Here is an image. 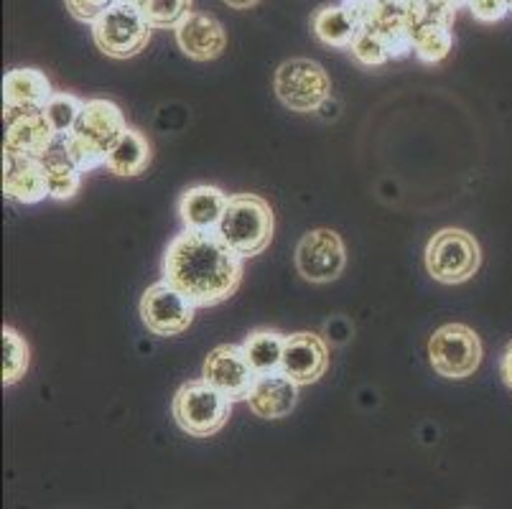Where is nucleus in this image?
Returning <instances> with one entry per match:
<instances>
[{
  "label": "nucleus",
  "instance_id": "obj_2",
  "mask_svg": "<svg viewBox=\"0 0 512 509\" xmlns=\"http://www.w3.org/2000/svg\"><path fill=\"white\" fill-rule=\"evenodd\" d=\"M125 128H128L125 115L115 102L87 100L77 120V128L67 138H59V146H62L64 156L82 174H87V171L105 166L107 151L113 148Z\"/></svg>",
  "mask_w": 512,
  "mask_h": 509
},
{
  "label": "nucleus",
  "instance_id": "obj_33",
  "mask_svg": "<svg viewBox=\"0 0 512 509\" xmlns=\"http://www.w3.org/2000/svg\"><path fill=\"white\" fill-rule=\"evenodd\" d=\"M260 0H225V6H230L232 11H250V8L258 6Z\"/></svg>",
  "mask_w": 512,
  "mask_h": 509
},
{
  "label": "nucleus",
  "instance_id": "obj_30",
  "mask_svg": "<svg viewBox=\"0 0 512 509\" xmlns=\"http://www.w3.org/2000/svg\"><path fill=\"white\" fill-rule=\"evenodd\" d=\"M469 13L479 23H500L510 13V0H467Z\"/></svg>",
  "mask_w": 512,
  "mask_h": 509
},
{
  "label": "nucleus",
  "instance_id": "obj_7",
  "mask_svg": "<svg viewBox=\"0 0 512 509\" xmlns=\"http://www.w3.org/2000/svg\"><path fill=\"white\" fill-rule=\"evenodd\" d=\"M276 95L291 112H316L332 100L327 69L311 59H288L276 69Z\"/></svg>",
  "mask_w": 512,
  "mask_h": 509
},
{
  "label": "nucleus",
  "instance_id": "obj_36",
  "mask_svg": "<svg viewBox=\"0 0 512 509\" xmlns=\"http://www.w3.org/2000/svg\"><path fill=\"white\" fill-rule=\"evenodd\" d=\"M510 13H512V0H510Z\"/></svg>",
  "mask_w": 512,
  "mask_h": 509
},
{
  "label": "nucleus",
  "instance_id": "obj_29",
  "mask_svg": "<svg viewBox=\"0 0 512 509\" xmlns=\"http://www.w3.org/2000/svg\"><path fill=\"white\" fill-rule=\"evenodd\" d=\"M342 6L347 8L360 31H375L377 23L383 21V16L388 13L385 0H342Z\"/></svg>",
  "mask_w": 512,
  "mask_h": 509
},
{
  "label": "nucleus",
  "instance_id": "obj_24",
  "mask_svg": "<svg viewBox=\"0 0 512 509\" xmlns=\"http://www.w3.org/2000/svg\"><path fill=\"white\" fill-rule=\"evenodd\" d=\"M375 31L383 39L390 59H406L408 54H413V26L403 11H395L388 6V13L383 16V21L377 23Z\"/></svg>",
  "mask_w": 512,
  "mask_h": 509
},
{
  "label": "nucleus",
  "instance_id": "obj_15",
  "mask_svg": "<svg viewBox=\"0 0 512 509\" xmlns=\"http://www.w3.org/2000/svg\"><path fill=\"white\" fill-rule=\"evenodd\" d=\"M3 194L16 204H39L49 194L44 158L3 156Z\"/></svg>",
  "mask_w": 512,
  "mask_h": 509
},
{
  "label": "nucleus",
  "instance_id": "obj_13",
  "mask_svg": "<svg viewBox=\"0 0 512 509\" xmlns=\"http://www.w3.org/2000/svg\"><path fill=\"white\" fill-rule=\"evenodd\" d=\"M57 143V133L51 130L49 120L41 110L8 115L3 153L23 158H44Z\"/></svg>",
  "mask_w": 512,
  "mask_h": 509
},
{
  "label": "nucleus",
  "instance_id": "obj_25",
  "mask_svg": "<svg viewBox=\"0 0 512 509\" xmlns=\"http://www.w3.org/2000/svg\"><path fill=\"white\" fill-rule=\"evenodd\" d=\"M3 385H16L31 362V349L21 334L13 326H3Z\"/></svg>",
  "mask_w": 512,
  "mask_h": 509
},
{
  "label": "nucleus",
  "instance_id": "obj_20",
  "mask_svg": "<svg viewBox=\"0 0 512 509\" xmlns=\"http://www.w3.org/2000/svg\"><path fill=\"white\" fill-rule=\"evenodd\" d=\"M248 362L253 364L255 375H273L281 372L283 349H286V334L276 329H255L245 336L240 344Z\"/></svg>",
  "mask_w": 512,
  "mask_h": 509
},
{
  "label": "nucleus",
  "instance_id": "obj_21",
  "mask_svg": "<svg viewBox=\"0 0 512 509\" xmlns=\"http://www.w3.org/2000/svg\"><path fill=\"white\" fill-rule=\"evenodd\" d=\"M311 31H314L321 44L332 46V49H349L355 36L360 34V28L355 26V21H352V16H349L342 3L319 8L311 16Z\"/></svg>",
  "mask_w": 512,
  "mask_h": 509
},
{
  "label": "nucleus",
  "instance_id": "obj_23",
  "mask_svg": "<svg viewBox=\"0 0 512 509\" xmlns=\"http://www.w3.org/2000/svg\"><path fill=\"white\" fill-rule=\"evenodd\" d=\"M451 46H454V34L451 26L444 23H423L413 31V54L423 64L444 62Z\"/></svg>",
  "mask_w": 512,
  "mask_h": 509
},
{
  "label": "nucleus",
  "instance_id": "obj_32",
  "mask_svg": "<svg viewBox=\"0 0 512 509\" xmlns=\"http://www.w3.org/2000/svg\"><path fill=\"white\" fill-rule=\"evenodd\" d=\"M500 372H502V380H505V385L510 387V390H512V342L507 344L505 354H502Z\"/></svg>",
  "mask_w": 512,
  "mask_h": 509
},
{
  "label": "nucleus",
  "instance_id": "obj_3",
  "mask_svg": "<svg viewBox=\"0 0 512 509\" xmlns=\"http://www.w3.org/2000/svg\"><path fill=\"white\" fill-rule=\"evenodd\" d=\"M276 219H273L271 204L258 194H235L230 196L217 235L227 247L245 258H255L265 247L271 245Z\"/></svg>",
  "mask_w": 512,
  "mask_h": 509
},
{
  "label": "nucleus",
  "instance_id": "obj_1",
  "mask_svg": "<svg viewBox=\"0 0 512 509\" xmlns=\"http://www.w3.org/2000/svg\"><path fill=\"white\" fill-rule=\"evenodd\" d=\"M164 280L197 308L217 306L240 286L242 258L217 232L184 230L166 247Z\"/></svg>",
  "mask_w": 512,
  "mask_h": 509
},
{
  "label": "nucleus",
  "instance_id": "obj_16",
  "mask_svg": "<svg viewBox=\"0 0 512 509\" xmlns=\"http://www.w3.org/2000/svg\"><path fill=\"white\" fill-rule=\"evenodd\" d=\"M51 97H54V87H51L49 77L41 69H11L3 77V107H6V115L39 112L49 105Z\"/></svg>",
  "mask_w": 512,
  "mask_h": 509
},
{
  "label": "nucleus",
  "instance_id": "obj_12",
  "mask_svg": "<svg viewBox=\"0 0 512 509\" xmlns=\"http://www.w3.org/2000/svg\"><path fill=\"white\" fill-rule=\"evenodd\" d=\"M329 367L327 342L319 334L299 331V334L286 336V349H283L281 372L296 385H311L319 380Z\"/></svg>",
  "mask_w": 512,
  "mask_h": 509
},
{
  "label": "nucleus",
  "instance_id": "obj_5",
  "mask_svg": "<svg viewBox=\"0 0 512 509\" xmlns=\"http://www.w3.org/2000/svg\"><path fill=\"white\" fill-rule=\"evenodd\" d=\"M171 408H174V418L181 431L194 438H209L225 428L232 400L202 377V380H189L181 385Z\"/></svg>",
  "mask_w": 512,
  "mask_h": 509
},
{
  "label": "nucleus",
  "instance_id": "obj_14",
  "mask_svg": "<svg viewBox=\"0 0 512 509\" xmlns=\"http://www.w3.org/2000/svg\"><path fill=\"white\" fill-rule=\"evenodd\" d=\"M174 36L181 54L189 56L192 62H212L227 46L225 26L207 13H189L174 28Z\"/></svg>",
  "mask_w": 512,
  "mask_h": 509
},
{
  "label": "nucleus",
  "instance_id": "obj_17",
  "mask_svg": "<svg viewBox=\"0 0 512 509\" xmlns=\"http://www.w3.org/2000/svg\"><path fill=\"white\" fill-rule=\"evenodd\" d=\"M227 204H230V196L217 186L199 184L186 189L179 199V217L184 222V230L217 232Z\"/></svg>",
  "mask_w": 512,
  "mask_h": 509
},
{
  "label": "nucleus",
  "instance_id": "obj_6",
  "mask_svg": "<svg viewBox=\"0 0 512 509\" xmlns=\"http://www.w3.org/2000/svg\"><path fill=\"white\" fill-rule=\"evenodd\" d=\"M482 263L477 240L464 230H441L436 232L426 247V270L436 283L456 286L472 278Z\"/></svg>",
  "mask_w": 512,
  "mask_h": 509
},
{
  "label": "nucleus",
  "instance_id": "obj_28",
  "mask_svg": "<svg viewBox=\"0 0 512 509\" xmlns=\"http://www.w3.org/2000/svg\"><path fill=\"white\" fill-rule=\"evenodd\" d=\"M347 51L362 67H383L385 62H390L388 49H385L383 39L377 36V31H360Z\"/></svg>",
  "mask_w": 512,
  "mask_h": 509
},
{
  "label": "nucleus",
  "instance_id": "obj_9",
  "mask_svg": "<svg viewBox=\"0 0 512 509\" xmlns=\"http://www.w3.org/2000/svg\"><path fill=\"white\" fill-rule=\"evenodd\" d=\"M194 306L169 280H158L141 298V321L156 336L184 334L194 321Z\"/></svg>",
  "mask_w": 512,
  "mask_h": 509
},
{
  "label": "nucleus",
  "instance_id": "obj_31",
  "mask_svg": "<svg viewBox=\"0 0 512 509\" xmlns=\"http://www.w3.org/2000/svg\"><path fill=\"white\" fill-rule=\"evenodd\" d=\"M113 3H118V0H67V11L77 21H85L92 26Z\"/></svg>",
  "mask_w": 512,
  "mask_h": 509
},
{
  "label": "nucleus",
  "instance_id": "obj_18",
  "mask_svg": "<svg viewBox=\"0 0 512 509\" xmlns=\"http://www.w3.org/2000/svg\"><path fill=\"white\" fill-rule=\"evenodd\" d=\"M296 403H299V385L288 380L283 372L260 375L248 398L250 410L268 420H281L291 415Z\"/></svg>",
  "mask_w": 512,
  "mask_h": 509
},
{
  "label": "nucleus",
  "instance_id": "obj_35",
  "mask_svg": "<svg viewBox=\"0 0 512 509\" xmlns=\"http://www.w3.org/2000/svg\"><path fill=\"white\" fill-rule=\"evenodd\" d=\"M385 3H388L390 8H395V11H403V13H406L408 8L413 6V3H418V0H385Z\"/></svg>",
  "mask_w": 512,
  "mask_h": 509
},
{
  "label": "nucleus",
  "instance_id": "obj_27",
  "mask_svg": "<svg viewBox=\"0 0 512 509\" xmlns=\"http://www.w3.org/2000/svg\"><path fill=\"white\" fill-rule=\"evenodd\" d=\"M141 8L151 28H176L192 13V0H143Z\"/></svg>",
  "mask_w": 512,
  "mask_h": 509
},
{
  "label": "nucleus",
  "instance_id": "obj_10",
  "mask_svg": "<svg viewBox=\"0 0 512 509\" xmlns=\"http://www.w3.org/2000/svg\"><path fill=\"white\" fill-rule=\"evenodd\" d=\"M296 268L309 283H332L347 268V250L334 230H311L296 245Z\"/></svg>",
  "mask_w": 512,
  "mask_h": 509
},
{
  "label": "nucleus",
  "instance_id": "obj_8",
  "mask_svg": "<svg viewBox=\"0 0 512 509\" xmlns=\"http://www.w3.org/2000/svg\"><path fill=\"white\" fill-rule=\"evenodd\" d=\"M428 362L446 380H464L482 362V342L467 324H444L428 339Z\"/></svg>",
  "mask_w": 512,
  "mask_h": 509
},
{
  "label": "nucleus",
  "instance_id": "obj_34",
  "mask_svg": "<svg viewBox=\"0 0 512 509\" xmlns=\"http://www.w3.org/2000/svg\"><path fill=\"white\" fill-rule=\"evenodd\" d=\"M434 3L436 6L446 8V11H451V13H456L462 6H467V0H434Z\"/></svg>",
  "mask_w": 512,
  "mask_h": 509
},
{
  "label": "nucleus",
  "instance_id": "obj_19",
  "mask_svg": "<svg viewBox=\"0 0 512 509\" xmlns=\"http://www.w3.org/2000/svg\"><path fill=\"white\" fill-rule=\"evenodd\" d=\"M151 163V146L146 135L138 133L136 128H125L123 135L107 151L105 166L118 176H138L143 174Z\"/></svg>",
  "mask_w": 512,
  "mask_h": 509
},
{
  "label": "nucleus",
  "instance_id": "obj_22",
  "mask_svg": "<svg viewBox=\"0 0 512 509\" xmlns=\"http://www.w3.org/2000/svg\"><path fill=\"white\" fill-rule=\"evenodd\" d=\"M44 166L51 199H72L79 191V186H82V171L64 156L59 143L44 156Z\"/></svg>",
  "mask_w": 512,
  "mask_h": 509
},
{
  "label": "nucleus",
  "instance_id": "obj_11",
  "mask_svg": "<svg viewBox=\"0 0 512 509\" xmlns=\"http://www.w3.org/2000/svg\"><path fill=\"white\" fill-rule=\"evenodd\" d=\"M202 377L209 385L217 387L225 398H230L232 403L248 400L255 380H258L253 364L248 362L240 344H222V347L212 349L209 357L204 359Z\"/></svg>",
  "mask_w": 512,
  "mask_h": 509
},
{
  "label": "nucleus",
  "instance_id": "obj_26",
  "mask_svg": "<svg viewBox=\"0 0 512 509\" xmlns=\"http://www.w3.org/2000/svg\"><path fill=\"white\" fill-rule=\"evenodd\" d=\"M82 107H85V102L79 100V97L67 95V92H54L49 105H46L41 112L46 115V120H49L51 130L57 133V138H67V135L77 128Z\"/></svg>",
  "mask_w": 512,
  "mask_h": 509
},
{
  "label": "nucleus",
  "instance_id": "obj_4",
  "mask_svg": "<svg viewBox=\"0 0 512 509\" xmlns=\"http://www.w3.org/2000/svg\"><path fill=\"white\" fill-rule=\"evenodd\" d=\"M151 23L143 8L130 0H118L92 23V39L97 49L110 59H130L141 54L151 41Z\"/></svg>",
  "mask_w": 512,
  "mask_h": 509
}]
</instances>
